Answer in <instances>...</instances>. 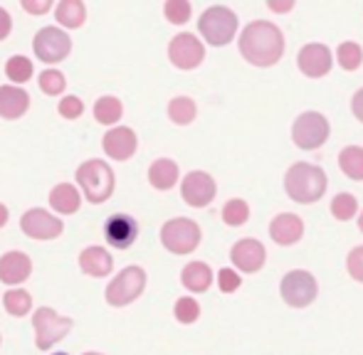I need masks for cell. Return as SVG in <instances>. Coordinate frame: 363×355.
I'll list each match as a JSON object with an SVG mask.
<instances>
[{
	"label": "cell",
	"mask_w": 363,
	"mask_h": 355,
	"mask_svg": "<svg viewBox=\"0 0 363 355\" xmlns=\"http://www.w3.org/2000/svg\"><path fill=\"white\" fill-rule=\"evenodd\" d=\"M282 30L269 20H255L240 35V54L255 67H272L282 59Z\"/></svg>",
	"instance_id": "obj_1"
},
{
	"label": "cell",
	"mask_w": 363,
	"mask_h": 355,
	"mask_svg": "<svg viewBox=\"0 0 363 355\" xmlns=\"http://www.w3.org/2000/svg\"><path fill=\"white\" fill-rule=\"evenodd\" d=\"M326 173L319 165L311 163H294L284 173V190L294 202L299 205H311V202L321 200L326 192Z\"/></svg>",
	"instance_id": "obj_2"
},
{
	"label": "cell",
	"mask_w": 363,
	"mask_h": 355,
	"mask_svg": "<svg viewBox=\"0 0 363 355\" xmlns=\"http://www.w3.org/2000/svg\"><path fill=\"white\" fill-rule=\"evenodd\" d=\"M77 182H79L84 197L91 205H101L114 192V170L106 161L91 158L77 168Z\"/></svg>",
	"instance_id": "obj_3"
},
{
	"label": "cell",
	"mask_w": 363,
	"mask_h": 355,
	"mask_svg": "<svg viewBox=\"0 0 363 355\" xmlns=\"http://www.w3.org/2000/svg\"><path fill=\"white\" fill-rule=\"evenodd\" d=\"M198 30H201L203 40L213 47H223L238 33V15L225 5H213L198 20Z\"/></svg>",
	"instance_id": "obj_4"
},
{
	"label": "cell",
	"mask_w": 363,
	"mask_h": 355,
	"mask_svg": "<svg viewBox=\"0 0 363 355\" xmlns=\"http://www.w3.org/2000/svg\"><path fill=\"white\" fill-rule=\"evenodd\" d=\"M72 318L60 316L55 308L40 306L33 316V328H35V346L40 351H50L55 343H60L62 338H67V333L72 331Z\"/></svg>",
	"instance_id": "obj_5"
},
{
	"label": "cell",
	"mask_w": 363,
	"mask_h": 355,
	"mask_svg": "<svg viewBox=\"0 0 363 355\" xmlns=\"http://www.w3.org/2000/svg\"><path fill=\"white\" fill-rule=\"evenodd\" d=\"M201 227L188 217H173L161 227V245L171 255H191L201 245Z\"/></svg>",
	"instance_id": "obj_6"
},
{
	"label": "cell",
	"mask_w": 363,
	"mask_h": 355,
	"mask_svg": "<svg viewBox=\"0 0 363 355\" xmlns=\"http://www.w3.org/2000/svg\"><path fill=\"white\" fill-rule=\"evenodd\" d=\"M146 289V272L141 267H126L119 272V277H114L106 286V303L114 308L129 306L136 298L144 293Z\"/></svg>",
	"instance_id": "obj_7"
},
{
	"label": "cell",
	"mask_w": 363,
	"mask_h": 355,
	"mask_svg": "<svg viewBox=\"0 0 363 355\" xmlns=\"http://www.w3.org/2000/svg\"><path fill=\"white\" fill-rule=\"evenodd\" d=\"M326 139H329V121L319 111H304L301 116H296L294 126H291V141L301 151L321 149Z\"/></svg>",
	"instance_id": "obj_8"
},
{
	"label": "cell",
	"mask_w": 363,
	"mask_h": 355,
	"mask_svg": "<svg viewBox=\"0 0 363 355\" xmlns=\"http://www.w3.org/2000/svg\"><path fill=\"white\" fill-rule=\"evenodd\" d=\"M33 50L38 59H43L48 64H57L62 59H67L69 52H72V37L62 28L50 25V28H43L35 33Z\"/></svg>",
	"instance_id": "obj_9"
},
{
	"label": "cell",
	"mask_w": 363,
	"mask_h": 355,
	"mask_svg": "<svg viewBox=\"0 0 363 355\" xmlns=\"http://www.w3.org/2000/svg\"><path fill=\"white\" fill-rule=\"evenodd\" d=\"M279 293L291 308H306L309 303H314L316 293H319V284H316L314 274L304 272V269H294V272L284 274L282 284H279Z\"/></svg>",
	"instance_id": "obj_10"
},
{
	"label": "cell",
	"mask_w": 363,
	"mask_h": 355,
	"mask_svg": "<svg viewBox=\"0 0 363 355\" xmlns=\"http://www.w3.org/2000/svg\"><path fill=\"white\" fill-rule=\"evenodd\" d=\"M168 59H171L173 67L183 69V72H191V69L201 67V62L206 59V47H203V42L196 35L181 33L168 45Z\"/></svg>",
	"instance_id": "obj_11"
},
{
	"label": "cell",
	"mask_w": 363,
	"mask_h": 355,
	"mask_svg": "<svg viewBox=\"0 0 363 355\" xmlns=\"http://www.w3.org/2000/svg\"><path fill=\"white\" fill-rule=\"evenodd\" d=\"M20 230L30 237V240H57L65 232V222L55 217L52 212L43 210V207H30L23 217H20Z\"/></svg>",
	"instance_id": "obj_12"
},
{
	"label": "cell",
	"mask_w": 363,
	"mask_h": 355,
	"mask_svg": "<svg viewBox=\"0 0 363 355\" xmlns=\"http://www.w3.org/2000/svg\"><path fill=\"white\" fill-rule=\"evenodd\" d=\"M216 180L206 170H191L181 182V195L191 207H206L216 200Z\"/></svg>",
	"instance_id": "obj_13"
},
{
	"label": "cell",
	"mask_w": 363,
	"mask_h": 355,
	"mask_svg": "<svg viewBox=\"0 0 363 355\" xmlns=\"http://www.w3.org/2000/svg\"><path fill=\"white\" fill-rule=\"evenodd\" d=\"M139 237V222L131 215H124V212H116V215H109L104 222V240L109 247L114 250H129L131 245Z\"/></svg>",
	"instance_id": "obj_14"
},
{
	"label": "cell",
	"mask_w": 363,
	"mask_h": 355,
	"mask_svg": "<svg viewBox=\"0 0 363 355\" xmlns=\"http://www.w3.org/2000/svg\"><path fill=\"white\" fill-rule=\"evenodd\" d=\"M296 64H299L301 74L309 79H319L326 77L331 72V64H334V57H331V50L321 42H309L299 50V57H296Z\"/></svg>",
	"instance_id": "obj_15"
},
{
	"label": "cell",
	"mask_w": 363,
	"mask_h": 355,
	"mask_svg": "<svg viewBox=\"0 0 363 355\" xmlns=\"http://www.w3.org/2000/svg\"><path fill=\"white\" fill-rule=\"evenodd\" d=\"M101 146H104V153L109 156V158L124 163V161H129L131 156L136 153L139 139H136L134 129H129V126H114V129L106 131Z\"/></svg>",
	"instance_id": "obj_16"
},
{
	"label": "cell",
	"mask_w": 363,
	"mask_h": 355,
	"mask_svg": "<svg viewBox=\"0 0 363 355\" xmlns=\"http://www.w3.org/2000/svg\"><path fill=\"white\" fill-rule=\"evenodd\" d=\"M230 257H233V264L238 267L240 272L255 274V272H259V269L264 267L267 252H264L262 242H257V240H240V242H235Z\"/></svg>",
	"instance_id": "obj_17"
},
{
	"label": "cell",
	"mask_w": 363,
	"mask_h": 355,
	"mask_svg": "<svg viewBox=\"0 0 363 355\" xmlns=\"http://www.w3.org/2000/svg\"><path fill=\"white\" fill-rule=\"evenodd\" d=\"M33 274V262L25 252H5L0 257V281L8 284V286H18L25 279H30Z\"/></svg>",
	"instance_id": "obj_18"
},
{
	"label": "cell",
	"mask_w": 363,
	"mask_h": 355,
	"mask_svg": "<svg viewBox=\"0 0 363 355\" xmlns=\"http://www.w3.org/2000/svg\"><path fill=\"white\" fill-rule=\"evenodd\" d=\"M301 235H304V222L294 212H282V215H277L269 222V237L282 247L296 245L301 240Z\"/></svg>",
	"instance_id": "obj_19"
},
{
	"label": "cell",
	"mask_w": 363,
	"mask_h": 355,
	"mask_svg": "<svg viewBox=\"0 0 363 355\" xmlns=\"http://www.w3.org/2000/svg\"><path fill=\"white\" fill-rule=\"evenodd\" d=\"M30 109V94L23 87L5 84L0 87V119L15 121Z\"/></svg>",
	"instance_id": "obj_20"
},
{
	"label": "cell",
	"mask_w": 363,
	"mask_h": 355,
	"mask_svg": "<svg viewBox=\"0 0 363 355\" xmlns=\"http://www.w3.org/2000/svg\"><path fill=\"white\" fill-rule=\"evenodd\" d=\"M79 267L86 277H94V279H101V277H109L111 269H114V260L111 255L104 250V247H86L82 250L79 255Z\"/></svg>",
	"instance_id": "obj_21"
},
{
	"label": "cell",
	"mask_w": 363,
	"mask_h": 355,
	"mask_svg": "<svg viewBox=\"0 0 363 355\" xmlns=\"http://www.w3.org/2000/svg\"><path fill=\"white\" fill-rule=\"evenodd\" d=\"M82 205V192L77 190L72 182H60L50 192V207L60 215H74Z\"/></svg>",
	"instance_id": "obj_22"
},
{
	"label": "cell",
	"mask_w": 363,
	"mask_h": 355,
	"mask_svg": "<svg viewBox=\"0 0 363 355\" xmlns=\"http://www.w3.org/2000/svg\"><path fill=\"white\" fill-rule=\"evenodd\" d=\"M181 284L193 293H203L211 289L213 284V272L206 262H191V264L183 267L181 272Z\"/></svg>",
	"instance_id": "obj_23"
},
{
	"label": "cell",
	"mask_w": 363,
	"mask_h": 355,
	"mask_svg": "<svg viewBox=\"0 0 363 355\" xmlns=\"http://www.w3.org/2000/svg\"><path fill=\"white\" fill-rule=\"evenodd\" d=\"M148 182H151L156 190H171L178 182V165L171 158H158L148 168Z\"/></svg>",
	"instance_id": "obj_24"
},
{
	"label": "cell",
	"mask_w": 363,
	"mask_h": 355,
	"mask_svg": "<svg viewBox=\"0 0 363 355\" xmlns=\"http://www.w3.org/2000/svg\"><path fill=\"white\" fill-rule=\"evenodd\" d=\"M55 18L62 28L67 30H77L84 25L86 20V5L82 0H60L55 5Z\"/></svg>",
	"instance_id": "obj_25"
},
{
	"label": "cell",
	"mask_w": 363,
	"mask_h": 355,
	"mask_svg": "<svg viewBox=\"0 0 363 355\" xmlns=\"http://www.w3.org/2000/svg\"><path fill=\"white\" fill-rule=\"evenodd\" d=\"M196 114H198V106L191 96H176V99H171V104H168V119L176 126L193 124Z\"/></svg>",
	"instance_id": "obj_26"
},
{
	"label": "cell",
	"mask_w": 363,
	"mask_h": 355,
	"mask_svg": "<svg viewBox=\"0 0 363 355\" xmlns=\"http://www.w3.org/2000/svg\"><path fill=\"white\" fill-rule=\"evenodd\" d=\"M341 173L351 180H363V149L361 146H349L339 153Z\"/></svg>",
	"instance_id": "obj_27"
},
{
	"label": "cell",
	"mask_w": 363,
	"mask_h": 355,
	"mask_svg": "<svg viewBox=\"0 0 363 355\" xmlns=\"http://www.w3.org/2000/svg\"><path fill=\"white\" fill-rule=\"evenodd\" d=\"M121 114H124V106H121V101L116 99V96H101V99H96L94 119L99 121V124L114 126L116 121L121 119Z\"/></svg>",
	"instance_id": "obj_28"
},
{
	"label": "cell",
	"mask_w": 363,
	"mask_h": 355,
	"mask_svg": "<svg viewBox=\"0 0 363 355\" xmlns=\"http://www.w3.org/2000/svg\"><path fill=\"white\" fill-rule=\"evenodd\" d=\"M3 303H5V311L10 316H28L30 308H33V296H30L25 289H10L8 293H3Z\"/></svg>",
	"instance_id": "obj_29"
},
{
	"label": "cell",
	"mask_w": 363,
	"mask_h": 355,
	"mask_svg": "<svg viewBox=\"0 0 363 355\" xmlns=\"http://www.w3.org/2000/svg\"><path fill=\"white\" fill-rule=\"evenodd\" d=\"M33 72H35L33 62H30L25 54H13V57L8 59V64H5V74H8V79L15 84V87L30 82V79H33Z\"/></svg>",
	"instance_id": "obj_30"
},
{
	"label": "cell",
	"mask_w": 363,
	"mask_h": 355,
	"mask_svg": "<svg viewBox=\"0 0 363 355\" xmlns=\"http://www.w3.org/2000/svg\"><path fill=\"white\" fill-rule=\"evenodd\" d=\"M336 59L339 64L346 69V72H356V69L363 64V50L361 45L356 42H341L339 50H336Z\"/></svg>",
	"instance_id": "obj_31"
},
{
	"label": "cell",
	"mask_w": 363,
	"mask_h": 355,
	"mask_svg": "<svg viewBox=\"0 0 363 355\" xmlns=\"http://www.w3.org/2000/svg\"><path fill=\"white\" fill-rule=\"evenodd\" d=\"M247 217H250V207H247V202H245V200H240V197H233V200L225 202V207H223L225 225L240 227V225H245V222H247Z\"/></svg>",
	"instance_id": "obj_32"
},
{
	"label": "cell",
	"mask_w": 363,
	"mask_h": 355,
	"mask_svg": "<svg viewBox=\"0 0 363 355\" xmlns=\"http://www.w3.org/2000/svg\"><path fill=\"white\" fill-rule=\"evenodd\" d=\"M356 212H359V202H356V197L351 195V192H339V195L331 200V215H334L336 220L346 222V220H351V217H356Z\"/></svg>",
	"instance_id": "obj_33"
},
{
	"label": "cell",
	"mask_w": 363,
	"mask_h": 355,
	"mask_svg": "<svg viewBox=\"0 0 363 355\" xmlns=\"http://www.w3.org/2000/svg\"><path fill=\"white\" fill-rule=\"evenodd\" d=\"M40 84V91H45L48 96H60L65 89H67V79L60 69H45L38 79Z\"/></svg>",
	"instance_id": "obj_34"
},
{
	"label": "cell",
	"mask_w": 363,
	"mask_h": 355,
	"mask_svg": "<svg viewBox=\"0 0 363 355\" xmlns=\"http://www.w3.org/2000/svg\"><path fill=\"white\" fill-rule=\"evenodd\" d=\"M163 13H166L168 23L173 25H186L188 20H191V3L188 0H168L166 5H163Z\"/></svg>",
	"instance_id": "obj_35"
},
{
	"label": "cell",
	"mask_w": 363,
	"mask_h": 355,
	"mask_svg": "<svg viewBox=\"0 0 363 355\" xmlns=\"http://www.w3.org/2000/svg\"><path fill=\"white\" fill-rule=\"evenodd\" d=\"M173 313H176L178 323H196L198 316H201V306H198L196 298L191 296H183L176 301V306H173Z\"/></svg>",
	"instance_id": "obj_36"
},
{
	"label": "cell",
	"mask_w": 363,
	"mask_h": 355,
	"mask_svg": "<svg viewBox=\"0 0 363 355\" xmlns=\"http://www.w3.org/2000/svg\"><path fill=\"white\" fill-rule=\"evenodd\" d=\"M57 111H60V116H62V119L74 121V119H79V116L84 114V101H82L79 96H65V99H60Z\"/></svg>",
	"instance_id": "obj_37"
},
{
	"label": "cell",
	"mask_w": 363,
	"mask_h": 355,
	"mask_svg": "<svg viewBox=\"0 0 363 355\" xmlns=\"http://www.w3.org/2000/svg\"><path fill=\"white\" fill-rule=\"evenodd\" d=\"M218 284H220V291H223V293H233V291H238V289H240L242 279H240V274L233 272V269H220Z\"/></svg>",
	"instance_id": "obj_38"
},
{
	"label": "cell",
	"mask_w": 363,
	"mask_h": 355,
	"mask_svg": "<svg viewBox=\"0 0 363 355\" xmlns=\"http://www.w3.org/2000/svg\"><path fill=\"white\" fill-rule=\"evenodd\" d=\"M346 269H349V274L356 279V281L363 284V245L361 247H354V250L349 252V260H346Z\"/></svg>",
	"instance_id": "obj_39"
},
{
	"label": "cell",
	"mask_w": 363,
	"mask_h": 355,
	"mask_svg": "<svg viewBox=\"0 0 363 355\" xmlns=\"http://www.w3.org/2000/svg\"><path fill=\"white\" fill-rule=\"evenodd\" d=\"M23 10L25 13H30V15H45V13H50V10L55 8L52 5V0H23Z\"/></svg>",
	"instance_id": "obj_40"
},
{
	"label": "cell",
	"mask_w": 363,
	"mask_h": 355,
	"mask_svg": "<svg viewBox=\"0 0 363 355\" xmlns=\"http://www.w3.org/2000/svg\"><path fill=\"white\" fill-rule=\"evenodd\" d=\"M10 30H13V18H10L8 10L0 8V42H3V40L8 37Z\"/></svg>",
	"instance_id": "obj_41"
},
{
	"label": "cell",
	"mask_w": 363,
	"mask_h": 355,
	"mask_svg": "<svg viewBox=\"0 0 363 355\" xmlns=\"http://www.w3.org/2000/svg\"><path fill=\"white\" fill-rule=\"evenodd\" d=\"M351 111H354V116L363 124V89L356 91L354 99H351Z\"/></svg>",
	"instance_id": "obj_42"
},
{
	"label": "cell",
	"mask_w": 363,
	"mask_h": 355,
	"mask_svg": "<svg viewBox=\"0 0 363 355\" xmlns=\"http://www.w3.org/2000/svg\"><path fill=\"white\" fill-rule=\"evenodd\" d=\"M267 8L274 10V13H289L294 8V0H284V3H277V0H267Z\"/></svg>",
	"instance_id": "obj_43"
},
{
	"label": "cell",
	"mask_w": 363,
	"mask_h": 355,
	"mask_svg": "<svg viewBox=\"0 0 363 355\" xmlns=\"http://www.w3.org/2000/svg\"><path fill=\"white\" fill-rule=\"evenodd\" d=\"M8 217H10V212H8V207L0 202V230H3L5 225H8Z\"/></svg>",
	"instance_id": "obj_44"
},
{
	"label": "cell",
	"mask_w": 363,
	"mask_h": 355,
	"mask_svg": "<svg viewBox=\"0 0 363 355\" xmlns=\"http://www.w3.org/2000/svg\"><path fill=\"white\" fill-rule=\"evenodd\" d=\"M359 227H361V232H363V212H361V217H359Z\"/></svg>",
	"instance_id": "obj_45"
},
{
	"label": "cell",
	"mask_w": 363,
	"mask_h": 355,
	"mask_svg": "<svg viewBox=\"0 0 363 355\" xmlns=\"http://www.w3.org/2000/svg\"><path fill=\"white\" fill-rule=\"evenodd\" d=\"M84 355H104V353H94V351H89V353H84Z\"/></svg>",
	"instance_id": "obj_46"
},
{
	"label": "cell",
	"mask_w": 363,
	"mask_h": 355,
	"mask_svg": "<svg viewBox=\"0 0 363 355\" xmlns=\"http://www.w3.org/2000/svg\"><path fill=\"white\" fill-rule=\"evenodd\" d=\"M52 355H69V353H52Z\"/></svg>",
	"instance_id": "obj_47"
}]
</instances>
